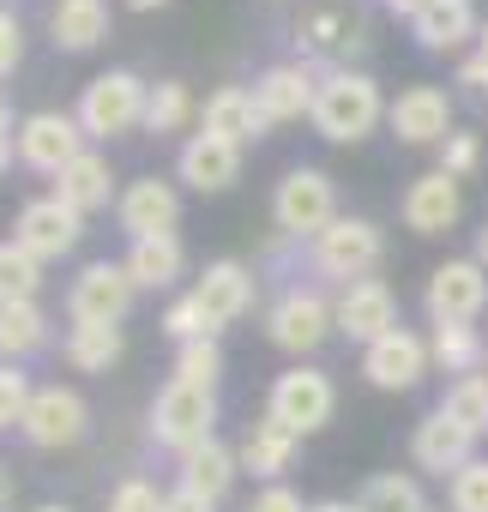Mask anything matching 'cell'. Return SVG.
Instances as JSON below:
<instances>
[{
  "instance_id": "obj_28",
  "label": "cell",
  "mask_w": 488,
  "mask_h": 512,
  "mask_svg": "<svg viewBox=\"0 0 488 512\" xmlns=\"http://www.w3.org/2000/svg\"><path fill=\"white\" fill-rule=\"evenodd\" d=\"M181 266H187V253H181V241H175V235L133 241V253H127V272H133V284H139V290H169V284L181 278Z\"/></svg>"
},
{
  "instance_id": "obj_13",
  "label": "cell",
  "mask_w": 488,
  "mask_h": 512,
  "mask_svg": "<svg viewBox=\"0 0 488 512\" xmlns=\"http://www.w3.org/2000/svg\"><path fill=\"white\" fill-rule=\"evenodd\" d=\"M428 338H416V332H404V326H392L386 338H374L368 350H362V374H368V386H380V392H410L422 374H428Z\"/></svg>"
},
{
  "instance_id": "obj_48",
  "label": "cell",
  "mask_w": 488,
  "mask_h": 512,
  "mask_svg": "<svg viewBox=\"0 0 488 512\" xmlns=\"http://www.w3.org/2000/svg\"><path fill=\"white\" fill-rule=\"evenodd\" d=\"M386 7H392L398 19H416V13H428V7H434V0H386Z\"/></svg>"
},
{
  "instance_id": "obj_10",
  "label": "cell",
  "mask_w": 488,
  "mask_h": 512,
  "mask_svg": "<svg viewBox=\"0 0 488 512\" xmlns=\"http://www.w3.org/2000/svg\"><path fill=\"white\" fill-rule=\"evenodd\" d=\"M488 308V272L476 260H446L428 272V320L434 326H470Z\"/></svg>"
},
{
  "instance_id": "obj_25",
  "label": "cell",
  "mask_w": 488,
  "mask_h": 512,
  "mask_svg": "<svg viewBox=\"0 0 488 512\" xmlns=\"http://www.w3.org/2000/svg\"><path fill=\"white\" fill-rule=\"evenodd\" d=\"M235 470H241V452H229L217 434H211L205 446L181 452V488H187V494L223 500V494H229V482H235Z\"/></svg>"
},
{
  "instance_id": "obj_54",
  "label": "cell",
  "mask_w": 488,
  "mask_h": 512,
  "mask_svg": "<svg viewBox=\"0 0 488 512\" xmlns=\"http://www.w3.org/2000/svg\"><path fill=\"white\" fill-rule=\"evenodd\" d=\"M37 512H67V506H37Z\"/></svg>"
},
{
  "instance_id": "obj_9",
  "label": "cell",
  "mask_w": 488,
  "mask_h": 512,
  "mask_svg": "<svg viewBox=\"0 0 488 512\" xmlns=\"http://www.w3.org/2000/svg\"><path fill=\"white\" fill-rule=\"evenodd\" d=\"M85 428H91V410H85V398L73 386H37L25 422H19V434L31 446H43V452H61L73 440H85Z\"/></svg>"
},
{
  "instance_id": "obj_1",
  "label": "cell",
  "mask_w": 488,
  "mask_h": 512,
  "mask_svg": "<svg viewBox=\"0 0 488 512\" xmlns=\"http://www.w3.org/2000/svg\"><path fill=\"white\" fill-rule=\"evenodd\" d=\"M314 133L332 139V145H356L368 139L380 121H386V103H380V85L368 73H350V67H332L314 91Z\"/></svg>"
},
{
  "instance_id": "obj_26",
  "label": "cell",
  "mask_w": 488,
  "mask_h": 512,
  "mask_svg": "<svg viewBox=\"0 0 488 512\" xmlns=\"http://www.w3.org/2000/svg\"><path fill=\"white\" fill-rule=\"evenodd\" d=\"M49 31H55V49L85 55V49H97L109 37V7H103V0H55Z\"/></svg>"
},
{
  "instance_id": "obj_4",
  "label": "cell",
  "mask_w": 488,
  "mask_h": 512,
  "mask_svg": "<svg viewBox=\"0 0 488 512\" xmlns=\"http://www.w3.org/2000/svg\"><path fill=\"white\" fill-rule=\"evenodd\" d=\"M211 422H217V392L211 386H187V380H169L151 404V440L169 446V452H193L211 440Z\"/></svg>"
},
{
  "instance_id": "obj_38",
  "label": "cell",
  "mask_w": 488,
  "mask_h": 512,
  "mask_svg": "<svg viewBox=\"0 0 488 512\" xmlns=\"http://www.w3.org/2000/svg\"><path fill=\"white\" fill-rule=\"evenodd\" d=\"M446 506H452V512H488V458H470V464L446 482Z\"/></svg>"
},
{
  "instance_id": "obj_12",
  "label": "cell",
  "mask_w": 488,
  "mask_h": 512,
  "mask_svg": "<svg viewBox=\"0 0 488 512\" xmlns=\"http://www.w3.org/2000/svg\"><path fill=\"white\" fill-rule=\"evenodd\" d=\"M79 235H85V217H79L73 205H61L55 193H49V199H31V205L19 211V223H13V241H19L25 253H37L43 266H49V260H67V253L79 247Z\"/></svg>"
},
{
  "instance_id": "obj_36",
  "label": "cell",
  "mask_w": 488,
  "mask_h": 512,
  "mask_svg": "<svg viewBox=\"0 0 488 512\" xmlns=\"http://www.w3.org/2000/svg\"><path fill=\"white\" fill-rule=\"evenodd\" d=\"M217 374H223V350H217V338L175 344V380H187V386H217Z\"/></svg>"
},
{
  "instance_id": "obj_42",
  "label": "cell",
  "mask_w": 488,
  "mask_h": 512,
  "mask_svg": "<svg viewBox=\"0 0 488 512\" xmlns=\"http://www.w3.org/2000/svg\"><path fill=\"white\" fill-rule=\"evenodd\" d=\"M109 512H163V494H157L151 482H139V476H127V482L115 488V500H109Z\"/></svg>"
},
{
  "instance_id": "obj_50",
  "label": "cell",
  "mask_w": 488,
  "mask_h": 512,
  "mask_svg": "<svg viewBox=\"0 0 488 512\" xmlns=\"http://www.w3.org/2000/svg\"><path fill=\"white\" fill-rule=\"evenodd\" d=\"M476 266H482V272H488V223H482V229H476Z\"/></svg>"
},
{
  "instance_id": "obj_33",
  "label": "cell",
  "mask_w": 488,
  "mask_h": 512,
  "mask_svg": "<svg viewBox=\"0 0 488 512\" xmlns=\"http://www.w3.org/2000/svg\"><path fill=\"white\" fill-rule=\"evenodd\" d=\"M193 121V91L181 79H157L145 97V133H181Z\"/></svg>"
},
{
  "instance_id": "obj_52",
  "label": "cell",
  "mask_w": 488,
  "mask_h": 512,
  "mask_svg": "<svg viewBox=\"0 0 488 512\" xmlns=\"http://www.w3.org/2000/svg\"><path fill=\"white\" fill-rule=\"evenodd\" d=\"M127 7H139V13H151V7H163V0H127Z\"/></svg>"
},
{
  "instance_id": "obj_24",
  "label": "cell",
  "mask_w": 488,
  "mask_h": 512,
  "mask_svg": "<svg viewBox=\"0 0 488 512\" xmlns=\"http://www.w3.org/2000/svg\"><path fill=\"white\" fill-rule=\"evenodd\" d=\"M199 133H217V139H229V145H248V139L266 133V115H260L254 91L223 85V91L205 97V127H199Z\"/></svg>"
},
{
  "instance_id": "obj_5",
  "label": "cell",
  "mask_w": 488,
  "mask_h": 512,
  "mask_svg": "<svg viewBox=\"0 0 488 512\" xmlns=\"http://www.w3.org/2000/svg\"><path fill=\"white\" fill-rule=\"evenodd\" d=\"M380 253H386V241H380V229L368 217H338L326 235H314V272L320 278H338L350 290V284L374 278Z\"/></svg>"
},
{
  "instance_id": "obj_8",
  "label": "cell",
  "mask_w": 488,
  "mask_h": 512,
  "mask_svg": "<svg viewBox=\"0 0 488 512\" xmlns=\"http://www.w3.org/2000/svg\"><path fill=\"white\" fill-rule=\"evenodd\" d=\"M332 410H338V392H332V380H326L320 368H290V374L272 380L266 416L284 422L290 434H314V428H326Z\"/></svg>"
},
{
  "instance_id": "obj_37",
  "label": "cell",
  "mask_w": 488,
  "mask_h": 512,
  "mask_svg": "<svg viewBox=\"0 0 488 512\" xmlns=\"http://www.w3.org/2000/svg\"><path fill=\"white\" fill-rule=\"evenodd\" d=\"M344 43H362V37H350V19L344 13H308L302 19V49L308 55H332V49H344Z\"/></svg>"
},
{
  "instance_id": "obj_47",
  "label": "cell",
  "mask_w": 488,
  "mask_h": 512,
  "mask_svg": "<svg viewBox=\"0 0 488 512\" xmlns=\"http://www.w3.org/2000/svg\"><path fill=\"white\" fill-rule=\"evenodd\" d=\"M458 85L488 91V61H482V55H464V61H458Z\"/></svg>"
},
{
  "instance_id": "obj_40",
  "label": "cell",
  "mask_w": 488,
  "mask_h": 512,
  "mask_svg": "<svg viewBox=\"0 0 488 512\" xmlns=\"http://www.w3.org/2000/svg\"><path fill=\"white\" fill-rule=\"evenodd\" d=\"M31 380L19 374V362H0V428H19L25 410H31Z\"/></svg>"
},
{
  "instance_id": "obj_19",
  "label": "cell",
  "mask_w": 488,
  "mask_h": 512,
  "mask_svg": "<svg viewBox=\"0 0 488 512\" xmlns=\"http://www.w3.org/2000/svg\"><path fill=\"white\" fill-rule=\"evenodd\" d=\"M193 302L205 308L211 332H223L229 320H241V314L254 308V272L241 266V260H211L199 272V284H193Z\"/></svg>"
},
{
  "instance_id": "obj_32",
  "label": "cell",
  "mask_w": 488,
  "mask_h": 512,
  "mask_svg": "<svg viewBox=\"0 0 488 512\" xmlns=\"http://www.w3.org/2000/svg\"><path fill=\"white\" fill-rule=\"evenodd\" d=\"M37 290H43V260L25 253L19 241H0V308L37 302Z\"/></svg>"
},
{
  "instance_id": "obj_39",
  "label": "cell",
  "mask_w": 488,
  "mask_h": 512,
  "mask_svg": "<svg viewBox=\"0 0 488 512\" xmlns=\"http://www.w3.org/2000/svg\"><path fill=\"white\" fill-rule=\"evenodd\" d=\"M163 332H169L175 344H193V338H217V332H211V320H205V308L193 302V290H187V296H175V302L163 308Z\"/></svg>"
},
{
  "instance_id": "obj_51",
  "label": "cell",
  "mask_w": 488,
  "mask_h": 512,
  "mask_svg": "<svg viewBox=\"0 0 488 512\" xmlns=\"http://www.w3.org/2000/svg\"><path fill=\"white\" fill-rule=\"evenodd\" d=\"M476 55L488 61V19H482V31H476Z\"/></svg>"
},
{
  "instance_id": "obj_15",
  "label": "cell",
  "mask_w": 488,
  "mask_h": 512,
  "mask_svg": "<svg viewBox=\"0 0 488 512\" xmlns=\"http://www.w3.org/2000/svg\"><path fill=\"white\" fill-rule=\"evenodd\" d=\"M115 217H121V229H127L133 241L175 235V223H181V193H175L169 181H157V175H139V181H127V187H121Z\"/></svg>"
},
{
  "instance_id": "obj_16",
  "label": "cell",
  "mask_w": 488,
  "mask_h": 512,
  "mask_svg": "<svg viewBox=\"0 0 488 512\" xmlns=\"http://www.w3.org/2000/svg\"><path fill=\"white\" fill-rule=\"evenodd\" d=\"M410 458H416V470H434V476H458L470 458H476V434L464 428V422H452L446 410H428L422 422H416V434H410Z\"/></svg>"
},
{
  "instance_id": "obj_7",
  "label": "cell",
  "mask_w": 488,
  "mask_h": 512,
  "mask_svg": "<svg viewBox=\"0 0 488 512\" xmlns=\"http://www.w3.org/2000/svg\"><path fill=\"white\" fill-rule=\"evenodd\" d=\"M332 332H338V308L320 290H284L272 320H266V338L278 350H290V356H314Z\"/></svg>"
},
{
  "instance_id": "obj_31",
  "label": "cell",
  "mask_w": 488,
  "mask_h": 512,
  "mask_svg": "<svg viewBox=\"0 0 488 512\" xmlns=\"http://www.w3.org/2000/svg\"><path fill=\"white\" fill-rule=\"evenodd\" d=\"M428 356H434V368L440 374H470L476 362H488V344L476 338V326H434V338H428Z\"/></svg>"
},
{
  "instance_id": "obj_23",
  "label": "cell",
  "mask_w": 488,
  "mask_h": 512,
  "mask_svg": "<svg viewBox=\"0 0 488 512\" xmlns=\"http://www.w3.org/2000/svg\"><path fill=\"white\" fill-rule=\"evenodd\" d=\"M476 7L470 0H434L428 13H416L410 19V37L428 49V55H452V49H464V43H476Z\"/></svg>"
},
{
  "instance_id": "obj_53",
  "label": "cell",
  "mask_w": 488,
  "mask_h": 512,
  "mask_svg": "<svg viewBox=\"0 0 488 512\" xmlns=\"http://www.w3.org/2000/svg\"><path fill=\"white\" fill-rule=\"evenodd\" d=\"M0 506H7V464H0Z\"/></svg>"
},
{
  "instance_id": "obj_3",
  "label": "cell",
  "mask_w": 488,
  "mask_h": 512,
  "mask_svg": "<svg viewBox=\"0 0 488 512\" xmlns=\"http://www.w3.org/2000/svg\"><path fill=\"white\" fill-rule=\"evenodd\" d=\"M272 217H278V229L296 235V241L326 235V229L338 223V187H332V175L314 169V163L290 169V175L278 181V193H272Z\"/></svg>"
},
{
  "instance_id": "obj_18",
  "label": "cell",
  "mask_w": 488,
  "mask_h": 512,
  "mask_svg": "<svg viewBox=\"0 0 488 512\" xmlns=\"http://www.w3.org/2000/svg\"><path fill=\"white\" fill-rule=\"evenodd\" d=\"M314 91H320V79H314L302 61H278V67H266V73L254 79V103H260L266 127H284V121L314 115Z\"/></svg>"
},
{
  "instance_id": "obj_20",
  "label": "cell",
  "mask_w": 488,
  "mask_h": 512,
  "mask_svg": "<svg viewBox=\"0 0 488 512\" xmlns=\"http://www.w3.org/2000/svg\"><path fill=\"white\" fill-rule=\"evenodd\" d=\"M398 326V302H392V290L380 284V278H362V284H350L344 296H338V332L350 338V344H374V338H386Z\"/></svg>"
},
{
  "instance_id": "obj_34",
  "label": "cell",
  "mask_w": 488,
  "mask_h": 512,
  "mask_svg": "<svg viewBox=\"0 0 488 512\" xmlns=\"http://www.w3.org/2000/svg\"><path fill=\"white\" fill-rule=\"evenodd\" d=\"M440 410L452 422H464L470 434H488V374H458L440 398Z\"/></svg>"
},
{
  "instance_id": "obj_29",
  "label": "cell",
  "mask_w": 488,
  "mask_h": 512,
  "mask_svg": "<svg viewBox=\"0 0 488 512\" xmlns=\"http://www.w3.org/2000/svg\"><path fill=\"white\" fill-rule=\"evenodd\" d=\"M43 338H49V320L37 302L0 308V362H25L31 350H43Z\"/></svg>"
},
{
  "instance_id": "obj_27",
  "label": "cell",
  "mask_w": 488,
  "mask_h": 512,
  "mask_svg": "<svg viewBox=\"0 0 488 512\" xmlns=\"http://www.w3.org/2000/svg\"><path fill=\"white\" fill-rule=\"evenodd\" d=\"M296 440L302 434H290L284 422H254L248 428V440H241V470H254V476H284L290 470V458H296Z\"/></svg>"
},
{
  "instance_id": "obj_43",
  "label": "cell",
  "mask_w": 488,
  "mask_h": 512,
  "mask_svg": "<svg viewBox=\"0 0 488 512\" xmlns=\"http://www.w3.org/2000/svg\"><path fill=\"white\" fill-rule=\"evenodd\" d=\"M19 55H25V25H19V13L0 7V79L19 67Z\"/></svg>"
},
{
  "instance_id": "obj_22",
  "label": "cell",
  "mask_w": 488,
  "mask_h": 512,
  "mask_svg": "<svg viewBox=\"0 0 488 512\" xmlns=\"http://www.w3.org/2000/svg\"><path fill=\"white\" fill-rule=\"evenodd\" d=\"M55 199L73 205L79 217H91V211H103L109 199H121V193H115V169H109V157H103V151H79V157L55 175Z\"/></svg>"
},
{
  "instance_id": "obj_11",
  "label": "cell",
  "mask_w": 488,
  "mask_h": 512,
  "mask_svg": "<svg viewBox=\"0 0 488 512\" xmlns=\"http://www.w3.org/2000/svg\"><path fill=\"white\" fill-rule=\"evenodd\" d=\"M79 151H85V127H79V115L37 109V115L19 121V163H31V169H43V175H61Z\"/></svg>"
},
{
  "instance_id": "obj_6",
  "label": "cell",
  "mask_w": 488,
  "mask_h": 512,
  "mask_svg": "<svg viewBox=\"0 0 488 512\" xmlns=\"http://www.w3.org/2000/svg\"><path fill=\"white\" fill-rule=\"evenodd\" d=\"M133 296H139V284H133L127 260H97V266H85L73 278L67 314H73V326H121L127 308H133Z\"/></svg>"
},
{
  "instance_id": "obj_14",
  "label": "cell",
  "mask_w": 488,
  "mask_h": 512,
  "mask_svg": "<svg viewBox=\"0 0 488 512\" xmlns=\"http://www.w3.org/2000/svg\"><path fill=\"white\" fill-rule=\"evenodd\" d=\"M386 127L404 139V145H446L458 127H452V97L440 85H410L398 91V103L386 109Z\"/></svg>"
},
{
  "instance_id": "obj_2",
  "label": "cell",
  "mask_w": 488,
  "mask_h": 512,
  "mask_svg": "<svg viewBox=\"0 0 488 512\" xmlns=\"http://www.w3.org/2000/svg\"><path fill=\"white\" fill-rule=\"evenodd\" d=\"M145 97H151V85L139 79V73H127V67H115V73H97L85 91H79V127H85V139H121V133H133V127H145Z\"/></svg>"
},
{
  "instance_id": "obj_17",
  "label": "cell",
  "mask_w": 488,
  "mask_h": 512,
  "mask_svg": "<svg viewBox=\"0 0 488 512\" xmlns=\"http://www.w3.org/2000/svg\"><path fill=\"white\" fill-rule=\"evenodd\" d=\"M458 211H464V193H458V181H452L446 169L416 175V181L404 187V199H398V217H404V229H416V235H446V229L458 223Z\"/></svg>"
},
{
  "instance_id": "obj_46",
  "label": "cell",
  "mask_w": 488,
  "mask_h": 512,
  "mask_svg": "<svg viewBox=\"0 0 488 512\" xmlns=\"http://www.w3.org/2000/svg\"><path fill=\"white\" fill-rule=\"evenodd\" d=\"M13 157H19V127H13V115L0 109V175L13 169Z\"/></svg>"
},
{
  "instance_id": "obj_44",
  "label": "cell",
  "mask_w": 488,
  "mask_h": 512,
  "mask_svg": "<svg viewBox=\"0 0 488 512\" xmlns=\"http://www.w3.org/2000/svg\"><path fill=\"white\" fill-rule=\"evenodd\" d=\"M254 512H308V506H302V494H296V488H284V482H272V488H260V500H254Z\"/></svg>"
},
{
  "instance_id": "obj_41",
  "label": "cell",
  "mask_w": 488,
  "mask_h": 512,
  "mask_svg": "<svg viewBox=\"0 0 488 512\" xmlns=\"http://www.w3.org/2000/svg\"><path fill=\"white\" fill-rule=\"evenodd\" d=\"M476 163H482V139H476V133H452V139L440 145V169H446L452 181H464Z\"/></svg>"
},
{
  "instance_id": "obj_45",
  "label": "cell",
  "mask_w": 488,
  "mask_h": 512,
  "mask_svg": "<svg viewBox=\"0 0 488 512\" xmlns=\"http://www.w3.org/2000/svg\"><path fill=\"white\" fill-rule=\"evenodd\" d=\"M163 512H217V500H205V494H187V488H175V494H163Z\"/></svg>"
},
{
  "instance_id": "obj_30",
  "label": "cell",
  "mask_w": 488,
  "mask_h": 512,
  "mask_svg": "<svg viewBox=\"0 0 488 512\" xmlns=\"http://www.w3.org/2000/svg\"><path fill=\"white\" fill-rule=\"evenodd\" d=\"M121 326H73L67 332V362L79 368V374H103V368H115L121 362Z\"/></svg>"
},
{
  "instance_id": "obj_49",
  "label": "cell",
  "mask_w": 488,
  "mask_h": 512,
  "mask_svg": "<svg viewBox=\"0 0 488 512\" xmlns=\"http://www.w3.org/2000/svg\"><path fill=\"white\" fill-rule=\"evenodd\" d=\"M308 512H362L356 500H320V506H308Z\"/></svg>"
},
{
  "instance_id": "obj_21",
  "label": "cell",
  "mask_w": 488,
  "mask_h": 512,
  "mask_svg": "<svg viewBox=\"0 0 488 512\" xmlns=\"http://www.w3.org/2000/svg\"><path fill=\"white\" fill-rule=\"evenodd\" d=\"M175 169H181L187 187H199V193H223V187L241 175V145H229V139H217V133H193V139L181 145Z\"/></svg>"
},
{
  "instance_id": "obj_35",
  "label": "cell",
  "mask_w": 488,
  "mask_h": 512,
  "mask_svg": "<svg viewBox=\"0 0 488 512\" xmlns=\"http://www.w3.org/2000/svg\"><path fill=\"white\" fill-rule=\"evenodd\" d=\"M356 506H362V512H428L422 488H416L410 476H398V470L368 476V488H362V500H356Z\"/></svg>"
}]
</instances>
